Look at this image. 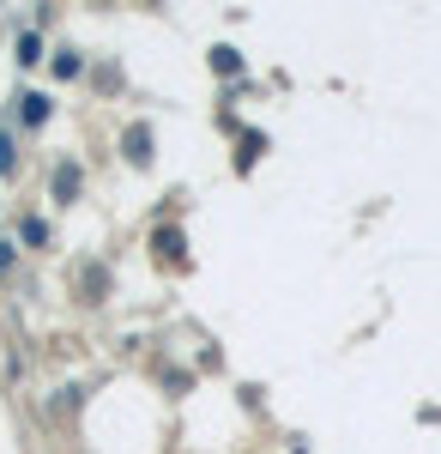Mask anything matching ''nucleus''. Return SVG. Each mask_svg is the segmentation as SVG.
<instances>
[{
  "label": "nucleus",
  "mask_w": 441,
  "mask_h": 454,
  "mask_svg": "<svg viewBox=\"0 0 441 454\" xmlns=\"http://www.w3.org/2000/svg\"><path fill=\"white\" fill-rule=\"evenodd\" d=\"M212 67H218V73H236V67H242L236 49H212Z\"/></svg>",
  "instance_id": "nucleus-8"
},
{
  "label": "nucleus",
  "mask_w": 441,
  "mask_h": 454,
  "mask_svg": "<svg viewBox=\"0 0 441 454\" xmlns=\"http://www.w3.org/2000/svg\"><path fill=\"white\" fill-rule=\"evenodd\" d=\"M55 200H79V164H55Z\"/></svg>",
  "instance_id": "nucleus-2"
},
{
  "label": "nucleus",
  "mask_w": 441,
  "mask_h": 454,
  "mask_svg": "<svg viewBox=\"0 0 441 454\" xmlns=\"http://www.w3.org/2000/svg\"><path fill=\"white\" fill-rule=\"evenodd\" d=\"M128 158L134 164H151V128H128Z\"/></svg>",
  "instance_id": "nucleus-3"
},
{
  "label": "nucleus",
  "mask_w": 441,
  "mask_h": 454,
  "mask_svg": "<svg viewBox=\"0 0 441 454\" xmlns=\"http://www.w3.org/2000/svg\"><path fill=\"white\" fill-rule=\"evenodd\" d=\"M55 73H61V79H79V73H85V61H79V55H61V61H55Z\"/></svg>",
  "instance_id": "nucleus-9"
},
{
  "label": "nucleus",
  "mask_w": 441,
  "mask_h": 454,
  "mask_svg": "<svg viewBox=\"0 0 441 454\" xmlns=\"http://www.w3.org/2000/svg\"><path fill=\"white\" fill-rule=\"evenodd\" d=\"M12 170H19V140L0 128V176H12Z\"/></svg>",
  "instance_id": "nucleus-5"
},
{
  "label": "nucleus",
  "mask_w": 441,
  "mask_h": 454,
  "mask_svg": "<svg viewBox=\"0 0 441 454\" xmlns=\"http://www.w3.org/2000/svg\"><path fill=\"white\" fill-rule=\"evenodd\" d=\"M0 279H19V248L0 237Z\"/></svg>",
  "instance_id": "nucleus-6"
},
{
  "label": "nucleus",
  "mask_w": 441,
  "mask_h": 454,
  "mask_svg": "<svg viewBox=\"0 0 441 454\" xmlns=\"http://www.w3.org/2000/svg\"><path fill=\"white\" fill-rule=\"evenodd\" d=\"M19 237H25V248H49V224H43V218H19Z\"/></svg>",
  "instance_id": "nucleus-4"
},
{
  "label": "nucleus",
  "mask_w": 441,
  "mask_h": 454,
  "mask_svg": "<svg viewBox=\"0 0 441 454\" xmlns=\"http://www.w3.org/2000/svg\"><path fill=\"white\" fill-rule=\"evenodd\" d=\"M49 91H25V98H19V121H25V128H43V121H49Z\"/></svg>",
  "instance_id": "nucleus-1"
},
{
  "label": "nucleus",
  "mask_w": 441,
  "mask_h": 454,
  "mask_svg": "<svg viewBox=\"0 0 441 454\" xmlns=\"http://www.w3.org/2000/svg\"><path fill=\"white\" fill-rule=\"evenodd\" d=\"M19 61H25V67H31V61H43V43H36V36H31V31L19 36Z\"/></svg>",
  "instance_id": "nucleus-7"
}]
</instances>
